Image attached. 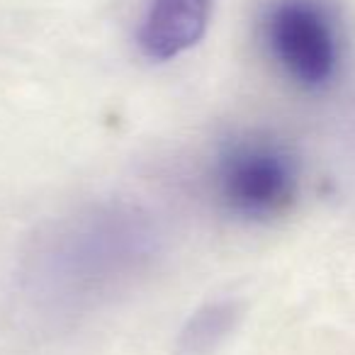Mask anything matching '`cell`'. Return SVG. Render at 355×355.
Here are the masks:
<instances>
[{"instance_id": "cell-1", "label": "cell", "mask_w": 355, "mask_h": 355, "mask_svg": "<svg viewBox=\"0 0 355 355\" xmlns=\"http://www.w3.org/2000/svg\"><path fill=\"white\" fill-rule=\"evenodd\" d=\"M161 251L156 214L129 200H103L59 217L32 239L20 290L42 316L76 319L132 290Z\"/></svg>"}, {"instance_id": "cell-2", "label": "cell", "mask_w": 355, "mask_h": 355, "mask_svg": "<svg viewBox=\"0 0 355 355\" xmlns=\"http://www.w3.org/2000/svg\"><path fill=\"white\" fill-rule=\"evenodd\" d=\"M207 180L214 205L229 219L270 224L300 200L302 163L282 139L243 132L219 144Z\"/></svg>"}, {"instance_id": "cell-3", "label": "cell", "mask_w": 355, "mask_h": 355, "mask_svg": "<svg viewBox=\"0 0 355 355\" xmlns=\"http://www.w3.org/2000/svg\"><path fill=\"white\" fill-rule=\"evenodd\" d=\"M258 37L272 69L295 88L321 93L340 76L345 35L331 0H270Z\"/></svg>"}, {"instance_id": "cell-4", "label": "cell", "mask_w": 355, "mask_h": 355, "mask_svg": "<svg viewBox=\"0 0 355 355\" xmlns=\"http://www.w3.org/2000/svg\"><path fill=\"white\" fill-rule=\"evenodd\" d=\"M214 0H148L137 46L148 61L166 64L188 54L207 35Z\"/></svg>"}, {"instance_id": "cell-5", "label": "cell", "mask_w": 355, "mask_h": 355, "mask_svg": "<svg viewBox=\"0 0 355 355\" xmlns=\"http://www.w3.org/2000/svg\"><path fill=\"white\" fill-rule=\"evenodd\" d=\"M241 319L236 300H214L188 316L178 334V355H214Z\"/></svg>"}]
</instances>
